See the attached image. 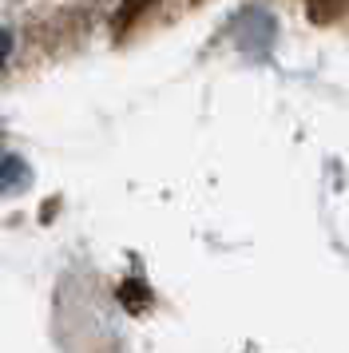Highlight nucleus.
<instances>
[{
	"instance_id": "1",
	"label": "nucleus",
	"mask_w": 349,
	"mask_h": 353,
	"mask_svg": "<svg viewBox=\"0 0 349 353\" xmlns=\"http://www.w3.org/2000/svg\"><path fill=\"white\" fill-rule=\"evenodd\" d=\"M8 52H12V40H8V32H4V28H0V64H4V60H8Z\"/></svg>"
},
{
	"instance_id": "2",
	"label": "nucleus",
	"mask_w": 349,
	"mask_h": 353,
	"mask_svg": "<svg viewBox=\"0 0 349 353\" xmlns=\"http://www.w3.org/2000/svg\"><path fill=\"white\" fill-rule=\"evenodd\" d=\"M131 4H139V0H131Z\"/></svg>"
}]
</instances>
